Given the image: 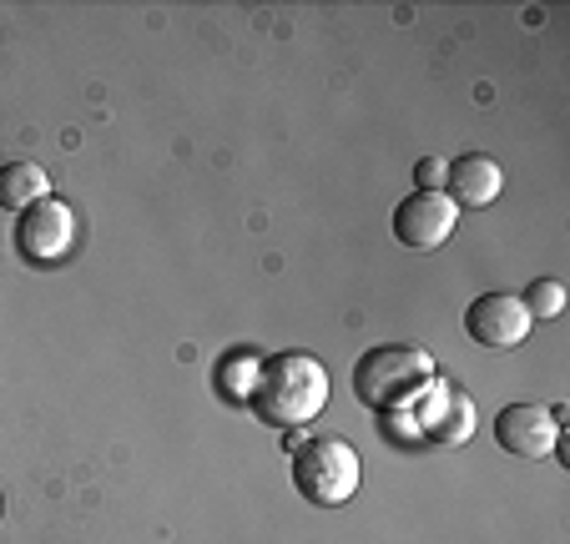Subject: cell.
<instances>
[{
	"mask_svg": "<svg viewBox=\"0 0 570 544\" xmlns=\"http://www.w3.org/2000/svg\"><path fill=\"white\" fill-rule=\"evenodd\" d=\"M454 227H460V207L444 192H410L394 207V237L404 247H414V253L444 247L454 237Z\"/></svg>",
	"mask_w": 570,
	"mask_h": 544,
	"instance_id": "cell-6",
	"label": "cell"
},
{
	"mask_svg": "<svg viewBox=\"0 0 570 544\" xmlns=\"http://www.w3.org/2000/svg\"><path fill=\"white\" fill-rule=\"evenodd\" d=\"M0 510H6V500H0Z\"/></svg>",
	"mask_w": 570,
	"mask_h": 544,
	"instance_id": "cell-12",
	"label": "cell"
},
{
	"mask_svg": "<svg viewBox=\"0 0 570 544\" xmlns=\"http://www.w3.org/2000/svg\"><path fill=\"white\" fill-rule=\"evenodd\" d=\"M288 474H293V489L308 504L338 510V504H348L358 494V484H364V459H358V448L348 444V438L308 434L288 454Z\"/></svg>",
	"mask_w": 570,
	"mask_h": 544,
	"instance_id": "cell-3",
	"label": "cell"
},
{
	"mask_svg": "<svg viewBox=\"0 0 570 544\" xmlns=\"http://www.w3.org/2000/svg\"><path fill=\"white\" fill-rule=\"evenodd\" d=\"M414 181H420V192H444V161L424 157L420 167H414Z\"/></svg>",
	"mask_w": 570,
	"mask_h": 544,
	"instance_id": "cell-11",
	"label": "cell"
},
{
	"mask_svg": "<svg viewBox=\"0 0 570 544\" xmlns=\"http://www.w3.org/2000/svg\"><path fill=\"white\" fill-rule=\"evenodd\" d=\"M248 408L268 428H303L328 408V368L313 353H268L248 388Z\"/></svg>",
	"mask_w": 570,
	"mask_h": 544,
	"instance_id": "cell-1",
	"label": "cell"
},
{
	"mask_svg": "<svg viewBox=\"0 0 570 544\" xmlns=\"http://www.w3.org/2000/svg\"><path fill=\"white\" fill-rule=\"evenodd\" d=\"M76 243V212L61 202V197H46V202L26 207L16 217V253L31 267H51L71 253Z\"/></svg>",
	"mask_w": 570,
	"mask_h": 544,
	"instance_id": "cell-4",
	"label": "cell"
},
{
	"mask_svg": "<svg viewBox=\"0 0 570 544\" xmlns=\"http://www.w3.org/2000/svg\"><path fill=\"white\" fill-rule=\"evenodd\" d=\"M434 384V353L420 343H379L354 363V398L374 414L410 404Z\"/></svg>",
	"mask_w": 570,
	"mask_h": 544,
	"instance_id": "cell-2",
	"label": "cell"
},
{
	"mask_svg": "<svg viewBox=\"0 0 570 544\" xmlns=\"http://www.w3.org/2000/svg\"><path fill=\"white\" fill-rule=\"evenodd\" d=\"M500 187H505V171L484 151H464V157L444 161V197L454 207H490L500 197Z\"/></svg>",
	"mask_w": 570,
	"mask_h": 544,
	"instance_id": "cell-8",
	"label": "cell"
},
{
	"mask_svg": "<svg viewBox=\"0 0 570 544\" xmlns=\"http://www.w3.org/2000/svg\"><path fill=\"white\" fill-rule=\"evenodd\" d=\"M46 197H51L46 167H36V161H6V167H0V207H6V212L21 217L26 207L46 202Z\"/></svg>",
	"mask_w": 570,
	"mask_h": 544,
	"instance_id": "cell-9",
	"label": "cell"
},
{
	"mask_svg": "<svg viewBox=\"0 0 570 544\" xmlns=\"http://www.w3.org/2000/svg\"><path fill=\"white\" fill-rule=\"evenodd\" d=\"M495 444L510 459H550L560 448V408L540 404H510L495 414Z\"/></svg>",
	"mask_w": 570,
	"mask_h": 544,
	"instance_id": "cell-5",
	"label": "cell"
},
{
	"mask_svg": "<svg viewBox=\"0 0 570 544\" xmlns=\"http://www.w3.org/2000/svg\"><path fill=\"white\" fill-rule=\"evenodd\" d=\"M520 303H525L530 318H560V313H566V288H560L556 278H535L520 293Z\"/></svg>",
	"mask_w": 570,
	"mask_h": 544,
	"instance_id": "cell-10",
	"label": "cell"
},
{
	"mask_svg": "<svg viewBox=\"0 0 570 544\" xmlns=\"http://www.w3.org/2000/svg\"><path fill=\"white\" fill-rule=\"evenodd\" d=\"M535 318L525 313L520 293H484L464 308V333H470L480 348H520L530 338Z\"/></svg>",
	"mask_w": 570,
	"mask_h": 544,
	"instance_id": "cell-7",
	"label": "cell"
}]
</instances>
